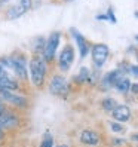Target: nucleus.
I'll list each match as a JSON object with an SVG mask.
<instances>
[{
	"label": "nucleus",
	"instance_id": "1",
	"mask_svg": "<svg viewBox=\"0 0 138 147\" xmlns=\"http://www.w3.org/2000/svg\"><path fill=\"white\" fill-rule=\"evenodd\" d=\"M49 64L40 55H33L28 59V79L34 89H43L46 85L49 70Z\"/></svg>",
	"mask_w": 138,
	"mask_h": 147
},
{
	"label": "nucleus",
	"instance_id": "2",
	"mask_svg": "<svg viewBox=\"0 0 138 147\" xmlns=\"http://www.w3.org/2000/svg\"><path fill=\"white\" fill-rule=\"evenodd\" d=\"M7 57H9L13 76L20 82H25L28 79V58L22 52H13Z\"/></svg>",
	"mask_w": 138,
	"mask_h": 147
},
{
	"label": "nucleus",
	"instance_id": "3",
	"mask_svg": "<svg viewBox=\"0 0 138 147\" xmlns=\"http://www.w3.org/2000/svg\"><path fill=\"white\" fill-rule=\"evenodd\" d=\"M59 43H61V33H59V31H52L45 39V45H43L40 57L45 59L48 64L54 63V59H55V57L58 54Z\"/></svg>",
	"mask_w": 138,
	"mask_h": 147
},
{
	"label": "nucleus",
	"instance_id": "4",
	"mask_svg": "<svg viewBox=\"0 0 138 147\" xmlns=\"http://www.w3.org/2000/svg\"><path fill=\"white\" fill-rule=\"evenodd\" d=\"M48 91L59 98H67L70 94V82L63 74H52L48 80Z\"/></svg>",
	"mask_w": 138,
	"mask_h": 147
},
{
	"label": "nucleus",
	"instance_id": "5",
	"mask_svg": "<svg viewBox=\"0 0 138 147\" xmlns=\"http://www.w3.org/2000/svg\"><path fill=\"white\" fill-rule=\"evenodd\" d=\"M91 58H92V64L97 70H101L106 65L107 59L110 57V48L106 43H94L91 45Z\"/></svg>",
	"mask_w": 138,
	"mask_h": 147
},
{
	"label": "nucleus",
	"instance_id": "6",
	"mask_svg": "<svg viewBox=\"0 0 138 147\" xmlns=\"http://www.w3.org/2000/svg\"><path fill=\"white\" fill-rule=\"evenodd\" d=\"M74 59H76V51L70 43H67V45L59 51V55H58V59H57L58 70L61 73L70 71V68L73 67Z\"/></svg>",
	"mask_w": 138,
	"mask_h": 147
},
{
	"label": "nucleus",
	"instance_id": "7",
	"mask_svg": "<svg viewBox=\"0 0 138 147\" xmlns=\"http://www.w3.org/2000/svg\"><path fill=\"white\" fill-rule=\"evenodd\" d=\"M31 7H33V0H20L18 3H15L11 7H7V9L3 11L5 20H9V21L18 20L22 15L27 13Z\"/></svg>",
	"mask_w": 138,
	"mask_h": 147
},
{
	"label": "nucleus",
	"instance_id": "8",
	"mask_svg": "<svg viewBox=\"0 0 138 147\" xmlns=\"http://www.w3.org/2000/svg\"><path fill=\"white\" fill-rule=\"evenodd\" d=\"M0 100L7 106H13V107H20L25 109L28 106V98L25 95L18 94V91H0Z\"/></svg>",
	"mask_w": 138,
	"mask_h": 147
},
{
	"label": "nucleus",
	"instance_id": "9",
	"mask_svg": "<svg viewBox=\"0 0 138 147\" xmlns=\"http://www.w3.org/2000/svg\"><path fill=\"white\" fill-rule=\"evenodd\" d=\"M21 82L11 73L0 67V91H20Z\"/></svg>",
	"mask_w": 138,
	"mask_h": 147
},
{
	"label": "nucleus",
	"instance_id": "10",
	"mask_svg": "<svg viewBox=\"0 0 138 147\" xmlns=\"http://www.w3.org/2000/svg\"><path fill=\"white\" fill-rule=\"evenodd\" d=\"M20 117L18 115L15 113L13 110L6 109L2 115H0V129L5 132V131H9V129H13L20 125Z\"/></svg>",
	"mask_w": 138,
	"mask_h": 147
},
{
	"label": "nucleus",
	"instance_id": "11",
	"mask_svg": "<svg viewBox=\"0 0 138 147\" xmlns=\"http://www.w3.org/2000/svg\"><path fill=\"white\" fill-rule=\"evenodd\" d=\"M70 34L73 36V39H74V42H76V45H77V51H79L80 59H85L86 57L89 55V52H91V45H89V42L86 40L83 34L79 33L76 28H71V30H70Z\"/></svg>",
	"mask_w": 138,
	"mask_h": 147
},
{
	"label": "nucleus",
	"instance_id": "12",
	"mask_svg": "<svg viewBox=\"0 0 138 147\" xmlns=\"http://www.w3.org/2000/svg\"><path fill=\"white\" fill-rule=\"evenodd\" d=\"M122 76H126L120 68L117 67V68H114V70H110V71H107L104 76L101 77V86L104 89H110V88H113L114 86V83L120 79Z\"/></svg>",
	"mask_w": 138,
	"mask_h": 147
},
{
	"label": "nucleus",
	"instance_id": "13",
	"mask_svg": "<svg viewBox=\"0 0 138 147\" xmlns=\"http://www.w3.org/2000/svg\"><path fill=\"white\" fill-rule=\"evenodd\" d=\"M111 116H113L114 120H117L120 123L128 122V120L131 119V109L126 104H117L113 110H111Z\"/></svg>",
	"mask_w": 138,
	"mask_h": 147
},
{
	"label": "nucleus",
	"instance_id": "14",
	"mask_svg": "<svg viewBox=\"0 0 138 147\" xmlns=\"http://www.w3.org/2000/svg\"><path fill=\"white\" fill-rule=\"evenodd\" d=\"M79 140L85 146L94 147V146H98L100 144V134L97 131H92V129H85V131L80 132Z\"/></svg>",
	"mask_w": 138,
	"mask_h": 147
},
{
	"label": "nucleus",
	"instance_id": "15",
	"mask_svg": "<svg viewBox=\"0 0 138 147\" xmlns=\"http://www.w3.org/2000/svg\"><path fill=\"white\" fill-rule=\"evenodd\" d=\"M131 85H132L131 79H129L128 76H122V77H120V79L114 83L113 88H114L119 94H128L129 91H131Z\"/></svg>",
	"mask_w": 138,
	"mask_h": 147
},
{
	"label": "nucleus",
	"instance_id": "16",
	"mask_svg": "<svg viewBox=\"0 0 138 147\" xmlns=\"http://www.w3.org/2000/svg\"><path fill=\"white\" fill-rule=\"evenodd\" d=\"M74 80L77 82V83H86V82H92V73H91V70L88 67H80V70L77 71V74L74 76Z\"/></svg>",
	"mask_w": 138,
	"mask_h": 147
},
{
	"label": "nucleus",
	"instance_id": "17",
	"mask_svg": "<svg viewBox=\"0 0 138 147\" xmlns=\"http://www.w3.org/2000/svg\"><path fill=\"white\" fill-rule=\"evenodd\" d=\"M116 106H117V102L114 101V98H111V97H106V98H102V101H101L102 110L108 111V113H111V110H113Z\"/></svg>",
	"mask_w": 138,
	"mask_h": 147
},
{
	"label": "nucleus",
	"instance_id": "18",
	"mask_svg": "<svg viewBox=\"0 0 138 147\" xmlns=\"http://www.w3.org/2000/svg\"><path fill=\"white\" fill-rule=\"evenodd\" d=\"M39 147H54V137L50 132H46Z\"/></svg>",
	"mask_w": 138,
	"mask_h": 147
},
{
	"label": "nucleus",
	"instance_id": "19",
	"mask_svg": "<svg viewBox=\"0 0 138 147\" xmlns=\"http://www.w3.org/2000/svg\"><path fill=\"white\" fill-rule=\"evenodd\" d=\"M110 128H111V131H113L114 134L125 132V126L120 123V122H110Z\"/></svg>",
	"mask_w": 138,
	"mask_h": 147
},
{
	"label": "nucleus",
	"instance_id": "20",
	"mask_svg": "<svg viewBox=\"0 0 138 147\" xmlns=\"http://www.w3.org/2000/svg\"><path fill=\"white\" fill-rule=\"evenodd\" d=\"M20 0H0V12H3L5 9H7V7H11L12 5L18 3Z\"/></svg>",
	"mask_w": 138,
	"mask_h": 147
},
{
	"label": "nucleus",
	"instance_id": "21",
	"mask_svg": "<svg viewBox=\"0 0 138 147\" xmlns=\"http://www.w3.org/2000/svg\"><path fill=\"white\" fill-rule=\"evenodd\" d=\"M128 74H131V76H134V77H138V63H137V64H129Z\"/></svg>",
	"mask_w": 138,
	"mask_h": 147
},
{
	"label": "nucleus",
	"instance_id": "22",
	"mask_svg": "<svg viewBox=\"0 0 138 147\" xmlns=\"http://www.w3.org/2000/svg\"><path fill=\"white\" fill-rule=\"evenodd\" d=\"M6 109H7V106L5 104V102H3L2 100H0V115H2V113H3V111H5Z\"/></svg>",
	"mask_w": 138,
	"mask_h": 147
},
{
	"label": "nucleus",
	"instance_id": "23",
	"mask_svg": "<svg viewBox=\"0 0 138 147\" xmlns=\"http://www.w3.org/2000/svg\"><path fill=\"white\" fill-rule=\"evenodd\" d=\"M131 92L138 94V83H132V85H131Z\"/></svg>",
	"mask_w": 138,
	"mask_h": 147
},
{
	"label": "nucleus",
	"instance_id": "24",
	"mask_svg": "<svg viewBox=\"0 0 138 147\" xmlns=\"http://www.w3.org/2000/svg\"><path fill=\"white\" fill-rule=\"evenodd\" d=\"M3 137H5V134H3V131L0 129V143H2V140H3Z\"/></svg>",
	"mask_w": 138,
	"mask_h": 147
},
{
	"label": "nucleus",
	"instance_id": "25",
	"mask_svg": "<svg viewBox=\"0 0 138 147\" xmlns=\"http://www.w3.org/2000/svg\"><path fill=\"white\" fill-rule=\"evenodd\" d=\"M58 147H68V146H67V144H59Z\"/></svg>",
	"mask_w": 138,
	"mask_h": 147
},
{
	"label": "nucleus",
	"instance_id": "26",
	"mask_svg": "<svg viewBox=\"0 0 138 147\" xmlns=\"http://www.w3.org/2000/svg\"><path fill=\"white\" fill-rule=\"evenodd\" d=\"M135 18H137V20H138V11H137V12H135Z\"/></svg>",
	"mask_w": 138,
	"mask_h": 147
},
{
	"label": "nucleus",
	"instance_id": "27",
	"mask_svg": "<svg viewBox=\"0 0 138 147\" xmlns=\"http://www.w3.org/2000/svg\"><path fill=\"white\" fill-rule=\"evenodd\" d=\"M135 40H137V42H138V34H137V36H135Z\"/></svg>",
	"mask_w": 138,
	"mask_h": 147
},
{
	"label": "nucleus",
	"instance_id": "28",
	"mask_svg": "<svg viewBox=\"0 0 138 147\" xmlns=\"http://www.w3.org/2000/svg\"><path fill=\"white\" fill-rule=\"evenodd\" d=\"M64 2H73V0H64Z\"/></svg>",
	"mask_w": 138,
	"mask_h": 147
},
{
	"label": "nucleus",
	"instance_id": "29",
	"mask_svg": "<svg viewBox=\"0 0 138 147\" xmlns=\"http://www.w3.org/2000/svg\"><path fill=\"white\" fill-rule=\"evenodd\" d=\"M135 55H137V58H138V51H137V52H135Z\"/></svg>",
	"mask_w": 138,
	"mask_h": 147
}]
</instances>
